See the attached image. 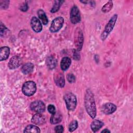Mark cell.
Wrapping results in <instances>:
<instances>
[{"label":"cell","instance_id":"obj_1","mask_svg":"<svg viewBox=\"0 0 133 133\" xmlns=\"http://www.w3.org/2000/svg\"><path fill=\"white\" fill-rule=\"evenodd\" d=\"M84 103L86 112L91 118H94L96 116V105L94 94L89 89L86 91Z\"/></svg>","mask_w":133,"mask_h":133},{"label":"cell","instance_id":"obj_21","mask_svg":"<svg viewBox=\"0 0 133 133\" xmlns=\"http://www.w3.org/2000/svg\"><path fill=\"white\" fill-rule=\"evenodd\" d=\"M37 15L39 18L42 21V22L43 23V24L44 25H47L48 23V20L45 12L43 10L39 9L37 11Z\"/></svg>","mask_w":133,"mask_h":133},{"label":"cell","instance_id":"obj_26","mask_svg":"<svg viewBox=\"0 0 133 133\" xmlns=\"http://www.w3.org/2000/svg\"><path fill=\"white\" fill-rule=\"evenodd\" d=\"M47 109H48V112L50 113H51V114H55L56 112L55 107L54 105H52V104L48 105V107H47Z\"/></svg>","mask_w":133,"mask_h":133},{"label":"cell","instance_id":"obj_7","mask_svg":"<svg viewBox=\"0 0 133 133\" xmlns=\"http://www.w3.org/2000/svg\"><path fill=\"white\" fill-rule=\"evenodd\" d=\"M30 109L34 112L42 113L45 110V105L43 101L36 100L31 102L30 104Z\"/></svg>","mask_w":133,"mask_h":133},{"label":"cell","instance_id":"obj_32","mask_svg":"<svg viewBox=\"0 0 133 133\" xmlns=\"http://www.w3.org/2000/svg\"><path fill=\"white\" fill-rule=\"evenodd\" d=\"M101 132H104V133L107 132V133H108V132H110V131L109 130H108V129L105 128V129H104V130H102V131H101Z\"/></svg>","mask_w":133,"mask_h":133},{"label":"cell","instance_id":"obj_16","mask_svg":"<svg viewBox=\"0 0 133 133\" xmlns=\"http://www.w3.org/2000/svg\"><path fill=\"white\" fill-rule=\"evenodd\" d=\"M103 125L104 123L102 122L98 119H96L93 121L91 123L90 128L94 132H96L98 131Z\"/></svg>","mask_w":133,"mask_h":133},{"label":"cell","instance_id":"obj_15","mask_svg":"<svg viewBox=\"0 0 133 133\" xmlns=\"http://www.w3.org/2000/svg\"><path fill=\"white\" fill-rule=\"evenodd\" d=\"M71 64V60L69 57H63L60 62V67L62 71L66 70Z\"/></svg>","mask_w":133,"mask_h":133},{"label":"cell","instance_id":"obj_27","mask_svg":"<svg viewBox=\"0 0 133 133\" xmlns=\"http://www.w3.org/2000/svg\"><path fill=\"white\" fill-rule=\"evenodd\" d=\"M9 1H4L1 2V7L2 9H6L9 6Z\"/></svg>","mask_w":133,"mask_h":133},{"label":"cell","instance_id":"obj_13","mask_svg":"<svg viewBox=\"0 0 133 133\" xmlns=\"http://www.w3.org/2000/svg\"><path fill=\"white\" fill-rule=\"evenodd\" d=\"M21 64V58L17 56L12 57L9 62L8 67L10 69H15L19 66Z\"/></svg>","mask_w":133,"mask_h":133},{"label":"cell","instance_id":"obj_20","mask_svg":"<svg viewBox=\"0 0 133 133\" xmlns=\"http://www.w3.org/2000/svg\"><path fill=\"white\" fill-rule=\"evenodd\" d=\"M24 132H35V133H39L41 132L40 129L36 126L33 125H29L27 126L24 131Z\"/></svg>","mask_w":133,"mask_h":133},{"label":"cell","instance_id":"obj_23","mask_svg":"<svg viewBox=\"0 0 133 133\" xmlns=\"http://www.w3.org/2000/svg\"><path fill=\"white\" fill-rule=\"evenodd\" d=\"M63 2V1H55L54 4L50 10L51 12L55 13L57 12L59 9L60 6Z\"/></svg>","mask_w":133,"mask_h":133},{"label":"cell","instance_id":"obj_10","mask_svg":"<svg viewBox=\"0 0 133 133\" xmlns=\"http://www.w3.org/2000/svg\"><path fill=\"white\" fill-rule=\"evenodd\" d=\"M31 26L35 32L38 33L42 30V25L41 21L36 17H33L31 20Z\"/></svg>","mask_w":133,"mask_h":133},{"label":"cell","instance_id":"obj_31","mask_svg":"<svg viewBox=\"0 0 133 133\" xmlns=\"http://www.w3.org/2000/svg\"><path fill=\"white\" fill-rule=\"evenodd\" d=\"M73 58L75 60H79L80 58V56L77 50H73Z\"/></svg>","mask_w":133,"mask_h":133},{"label":"cell","instance_id":"obj_4","mask_svg":"<svg viewBox=\"0 0 133 133\" xmlns=\"http://www.w3.org/2000/svg\"><path fill=\"white\" fill-rule=\"evenodd\" d=\"M64 99L66 103V106L69 110L73 111L76 107L77 100L76 96L71 92L67 93L65 95Z\"/></svg>","mask_w":133,"mask_h":133},{"label":"cell","instance_id":"obj_22","mask_svg":"<svg viewBox=\"0 0 133 133\" xmlns=\"http://www.w3.org/2000/svg\"><path fill=\"white\" fill-rule=\"evenodd\" d=\"M113 6V2L112 1H109V2H108L102 8V11L104 12V13H107L109 11H110Z\"/></svg>","mask_w":133,"mask_h":133},{"label":"cell","instance_id":"obj_5","mask_svg":"<svg viewBox=\"0 0 133 133\" xmlns=\"http://www.w3.org/2000/svg\"><path fill=\"white\" fill-rule=\"evenodd\" d=\"M84 41V36L82 31L80 28H77L74 34V43L78 51L81 50Z\"/></svg>","mask_w":133,"mask_h":133},{"label":"cell","instance_id":"obj_25","mask_svg":"<svg viewBox=\"0 0 133 133\" xmlns=\"http://www.w3.org/2000/svg\"><path fill=\"white\" fill-rule=\"evenodd\" d=\"M67 79L70 83H73L75 82V77L73 74H68L67 75Z\"/></svg>","mask_w":133,"mask_h":133},{"label":"cell","instance_id":"obj_17","mask_svg":"<svg viewBox=\"0 0 133 133\" xmlns=\"http://www.w3.org/2000/svg\"><path fill=\"white\" fill-rule=\"evenodd\" d=\"M34 69V65L31 62H28L24 64L22 68L21 71L24 74H28L31 73Z\"/></svg>","mask_w":133,"mask_h":133},{"label":"cell","instance_id":"obj_2","mask_svg":"<svg viewBox=\"0 0 133 133\" xmlns=\"http://www.w3.org/2000/svg\"><path fill=\"white\" fill-rule=\"evenodd\" d=\"M117 19V15L115 14L111 17V18L110 19L109 22L107 23V24H106L104 28V30H103V31L102 32L100 36L101 39L102 41L105 40L107 37V36L110 34V33L112 31L115 25V24L116 22Z\"/></svg>","mask_w":133,"mask_h":133},{"label":"cell","instance_id":"obj_19","mask_svg":"<svg viewBox=\"0 0 133 133\" xmlns=\"http://www.w3.org/2000/svg\"><path fill=\"white\" fill-rule=\"evenodd\" d=\"M62 120V115L59 113H55L54 114H52L50 121V123L52 124H57L59 123Z\"/></svg>","mask_w":133,"mask_h":133},{"label":"cell","instance_id":"obj_6","mask_svg":"<svg viewBox=\"0 0 133 133\" xmlns=\"http://www.w3.org/2000/svg\"><path fill=\"white\" fill-rule=\"evenodd\" d=\"M64 23V19L62 17H59L56 18L51 22L49 30L51 32L55 33L60 30Z\"/></svg>","mask_w":133,"mask_h":133},{"label":"cell","instance_id":"obj_8","mask_svg":"<svg viewBox=\"0 0 133 133\" xmlns=\"http://www.w3.org/2000/svg\"><path fill=\"white\" fill-rule=\"evenodd\" d=\"M70 20L73 24H76L81 21V14L78 7L74 6L70 12Z\"/></svg>","mask_w":133,"mask_h":133},{"label":"cell","instance_id":"obj_18","mask_svg":"<svg viewBox=\"0 0 133 133\" xmlns=\"http://www.w3.org/2000/svg\"><path fill=\"white\" fill-rule=\"evenodd\" d=\"M46 63L47 67L49 69H53L55 68L57 64V60L56 59L53 57L52 56H49L47 57L46 60Z\"/></svg>","mask_w":133,"mask_h":133},{"label":"cell","instance_id":"obj_28","mask_svg":"<svg viewBox=\"0 0 133 133\" xmlns=\"http://www.w3.org/2000/svg\"><path fill=\"white\" fill-rule=\"evenodd\" d=\"M7 31L8 30L6 28V26L2 22H1V36H2L3 34L6 33Z\"/></svg>","mask_w":133,"mask_h":133},{"label":"cell","instance_id":"obj_12","mask_svg":"<svg viewBox=\"0 0 133 133\" xmlns=\"http://www.w3.org/2000/svg\"><path fill=\"white\" fill-rule=\"evenodd\" d=\"M54 81L57 86L63 88L65 85V79L63 74L61 72H57L54 75Z\"/></svg>","mask_w":133,"mask_h":133},{"label":"cell","instance_id":"obj_24","mask_svg":"<svg viewBox=\"0 0 133 133\" xmlns=\"http://www.w3.org/2000/svg\"><path fill=\"white\" fill-rule=\"evenodd\" d=\"M78 127V123L76 120L72 121L69 124V130L70 132H72L76 130Z\"/></svg>","mask_w":133,"mask_h":133},{"label":"cell","instance_id":"obj_30","mask_svg":"<svg viewBox=\"0 0 133 133\" xmlns=\"http://www.w3.org/2000/svg\"><path fill=\"white\" fill-rule=\"evenodd\" d=\"M28 9V6L26 3H23L21 4L20 6V9L22 11H26Z\"/></svg>","mask_w":133,"mask_h":133},{"label":"cell","instance_id":"obj_9","mask_svg":"<svg viewBox=\"0 0 133 133\" xmlns=\"http://www.w3.org/2000/svg\"><path fill=\"white\" fill-rule=\"evenodd\" d=\"M116 109L117 107L114 104L112 103H106L102 105L101 110L104 114L108 115L114 113L116 110Z\"/></svg>","mask_w":133,"mask_h":133},{"label":"cell","instance_id":"obj_3","mask_svg":"<svg viewBox=\"0 0 133 133\" xmlns=\"http://www.w3.org/2000/svg\"><path fill=\"white\" fill-rule=\"evenodd\" d=\"M23 94L26 96L33 95L36 90V85L33 81H28L25 82L22 87Z\"/></svg>","mask_w":133,"mask_h":133},{"label":"cell","instance_id":"obj_14","mask_svg":"<svg viewBox=\"0 0 133 133\" xmlns=\"http://www.w3.org/2000/svg\"><path fill=\"white\" fill-rule=\"evenodd\" d=\"M10 54V48L7 46H4L0 48V60H6Z\"/></svg>","mask_w":133,"mask_h":133},{"label":"cell","instance_id":"obj_11","mask_svg":"<svg viewBox=\"0 0 133 133\" xmlns=\"http://www.w3.org/2000/svg\"><path fill=\"white\" fill-rule=\"evenodd\" d=\"M31 121L35 125H42L46 122V118L41 113H37L33 116Z\"/></svg>","mask_w":133,"mask_h":133},{"label":"cell","instance_id":"obj_29","mask_svg":"<svg viewBox=\"0 0 133 133\" xmlns=\"http://www.w3.org/2000/svg\"><path fill=\"white\" fill-rule=\"evenodd\" d=\"M63 130H64V128L62 125H57L55 128V131L56 132H57V133L62 132L63 131Z\"/></svg>","mask_w":133,"mask_h":133}]
</instances>
